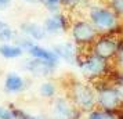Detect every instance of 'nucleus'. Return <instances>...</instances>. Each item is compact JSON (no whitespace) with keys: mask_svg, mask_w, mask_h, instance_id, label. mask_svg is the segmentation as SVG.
I'll return each instance as SVG.
<instances>
[{"mask_svg":"<svg viewBox=\"0 0 123 119\" xmlns=\"http://www.w3.org/2000/svg\"><path fill=\"white\" fill-rule=\"evenodd\" d=\"M57 93V86L53 82H43L40 85V96L46 98H53Z\"/></svg>","mask_w":123,"mask_h":119,"instance_id":"6ab92c4d","label":"nucleus"},{"mask_svg":"<svg viewBox=\"0 0 123 119\" xmlns=\"http://www.w3.org/2000/svg\"><path fill=\"white\" fill-rule=\"evenodd\" d=\"M17 36V32L11 28V25L3 19H0V43H11Z\"/></svg>","mask_w":123,"mask_h":119,"instance_id":"dca6fc26","label":"nucleus"},{"mask_svg":"<svg viewBox=\"0 0 123 119\" xmlns=\"http://www.w3.org/2000/svg\"><path fill=\"white\" fill-rule=\"evenodd\" d=\"M24 1L31 3V4H42L43 3V0H24Z\"/></svg>","mask_w":123,"mask_h":119,"instance_id":"bb28decb","label":"nucleus"},{"mask_svg":"<svg viewBox=\"0 0 123 119\" xmlns=\"http://www.w3.org/2000/svg\"><path fill=\"white\" fill-rule=\"evenodd\" d=\"M0 56L7 60H14L24 56V50L14 43H0Z\"/></svg>","mask_w":123,"mask_h":119,"instance_id":"4468645a","label":"nucleus"},{"mask_svg":"<svg viewBox=\"0 0 123 119\" xmlns=\"http://www.w3.org/2000/svg\"><path fill=\"white\" fill-rule=\"evenodd\" d=\"M95 90V104L105 111H116L123 102V87L104 80L100 86H93Z\"/></svg>","mask_w":123,"mask_h":119,"instance_id":"7ed1b4c3","label":"nucleus"},{"mask_svg":"<svg viewBox=\"0 0 123 119\" xmlns=\"http://www.w3.org/2000/svg\"><path fill=\"white\" fill-rule=\"evenodd\" d=\"M0 119H14L12 111L7 109V108L0 107Z\"/></svg>","mask_w":123,"mask_h":119,"instance_id":"b1692460","label":"nucleus"},{"mask_svg":"<svg viewBox=\"0 0 123 119\" xmlns=\"http://www.w3.org/2000/svg\"><path fill=\"white\" fill-rule=\"evenodd\" d=\"M80 112L78 108L72 107V104L64 97H58L53 102V116L54 119H79Z\"/></svg>","mask_w":123,"mask_h":119,"instance_id":"6e6552de","label":"nucleus"},{"mask_svg":"<svg viewBox=\"0 0 123 119\" xmlns=\"http://www.w3.org/2000/svg\"><path fill=\"white\" fill-rule=\"evenodd\" d=\"M116 118H117V119H123V109L120 111V112L116 113Z\"/></svg>","mask_w":123,"mask_h":119,"instance_id":"cd10ccee","label":"nucleus"},{"mask_svg":"<svg viewBox=\"0 0 123 119\" xmlns=\"http://www.w3.org/2000/svg\"><path fill=\"white\" fill-rule=\"evenodd\" d=\"M24 87H25V80L19 75L11 72V74H8L6 76V80H4L6 91H8V93H18V91L24 90Z\"/></svg>","mask_w":123,"mask_h":119,"instance_id":"ddd939ff","label":"nucleus"},{"mask_svg":"<svg viewBox=\"0 0 123 119\" xmlns=\"http://www.w3.org/2000/svg\"><path fill=\"white\" fill-rule=\"evenodd\" d=\"M12 0H0V11H3V10H7L10 4H11Z\"/></svg>","mask_w":123,"mask_h":119,"instance_id":"393cba45","label":"nucleus"},{"mask_svg":"<svg viewBox=\"0 0 123 119\" xmlns=\"http://www.w3.org/2000/svg\"><path fill=\"white\" fill-rule=\"evenodd\" d=\"M19 32L25 36H28V38H31L35 42H40V40L46 39V36H47L43 25L32 22V21H25V22L19 25Z\"/></svg>","mask_w":123,"mask_h":119,"instance_id":"9b49d317","label":"nucleus"},{"mask_svg":"<svg viewBox=\"0 0 123 119\" xmlns=\"http://www.w3.org/2000/svg\"><path fill=\"white\" fill-rule=\"evenodd\" d=\"M69 94L75 108L79 111H91L95 107V90L93 86L82 82H73L69 87Z\"/></svg>","mask_w":123,"mask_h":119,"instance_id":"39448f33","label":"nucleus"},{"mask_svg":"<svg viewBox=\"0 0 123 119\" xmlns=\"http://www.w3.org/2000/svg\"><path fill=\"white\" fill-rule=\"evenodd\" d=\"M28 54L32 58H37V60H43V61H49L51 64H58L60 58L55 56V53L51 50V49H46V47H42L37 43H35L31 49L28 50Z\"/></svg>","mask_w":123,"mask_h":119,"instance_id":"f8f14e48","label":"nucleus"},{"mask_svg":"<svg viewBox=\"0 0 123 119\" xmlns=\"http://www.w3.org/2000/svg\"><path fill=\"white\" fill-rule=\"evenodd\" d=\"M35 43H36L35 40H32L31 38H28V36H25V35H22V33L21 35L17 33L15 39H14V44H17L18 47H21L24 50V53H28V50L35 44Z\"/></svg>","mask_w":123,"mask_h":119,"instance_id":"a211bd4d","label":"nucleus"},{"mask_svg":"<svg viewBox=\"0 0 123 119\" xmlns=\"http://www.w3.org/2000/svg\"><path fill=\"white\" fill-rule=\"evenodd\" d=\"M71 21L72 18L69 17V13L61 10L58 13H53L46 18L43 22V28L47 36H57V35L65 33L69 31Z\"/></svg>","mask_w":123,"mask_h":119,"instance_id":"0eeeda50","label":"nucleus"},{"mask_svg":"<svg viewBox=\"0 0 123 119\" xmlns=\"http://www.w3.org/2000/svg\"><path fill=\"white\" fill-rule=\"evenodd\" d=\"M87 119H117L116 113L113 111H105V109H91L87 113Z\"/></svg>","mask_w":123,"mask_h":119,"instance_id":"f3484780","label":"nucleus"},{"mask_svg":"<svg viewBox=\"0 0 123 119\" xmlns=\"http://www.w3.org/2000/svg\"><path fill=\"white\" fill-rule=\"evenodd\" d=\"M12 115H14V119H37L36 116H32V115L24 112L21 109H12Z\"/></svg>","mask_w":123,"mask_h":119,"instance_id":"5701e85b","label":"nucleus"},{"mask_svg":"<svg viewBox=\"0 0 123 119\" xmlns=\"http://www.w3.org/2000/svg\"><path fill=\"white\" fill-rule=\"evenodd\" d=\"M51 50L55 53V56L60 60L67 61L68 64H73L76 61V57L79 53V47L73 42H62L53 46Z\"/></svg>","mask_w":123,"mask_h":119,"instance_id":"9d476101","label":"nucleus"},{"mask_svg":"<svg viewBox=\"0 0 123 119\" xmlns=\"http://www.w3.org/2000/svg\"><path fill=\"white\" fill-rule=\"evenodd\" d=\"M119 42H120V38L116 36V35H111V33H102L98 35L97 39L91 43L89 50L95 54V56L101 57L104 60H108L111 61L113 60L117 54V50H119Z\"/></svg>","mask_w":123,"mask_h":119,"instance_id":"423d86ee","label":"nucleus"},{"mask_svg":"<svg viewBox=\"0 0 123 119\" xmlns=\"http://www.w3.org/2000/svg\"><path fill=\"white\" fill-rule=\"evenodd\" d=\"M22 68L24 71H26V72L35 75V76H50L51 74H54L57 65L49 63V61L31 58V60H26L24 63Z\"/></svg>","mask_w":123,"mask_h":119,"instance_id":"1a4fd4ad","label":"nucleus"},{"mask_svg":"<svg viewBox=\"0 0 123 119\" xmlns=\"http://www.w3.org/2000/svg\"><path fill=\"white\" fill-rule=\"evenodd\" d=\"M113 60H115V68L123 72V39H120V42H119V50Z\"/></svg>","mask_w":123,"mask_h":119,"instance_id":"4be33fe9","label":"nucleus"},{"mask_svg":"<svg viewBox=\"0 0 123 119\" xmlns=\"http://www.w3.org/2000/svg\"><path fill=\"white\" fill-rule=\"evenodd\" d=\"M115 85H117V86H120V87H123V72H120V74H119V76H117L116 83H115Z\"/></svg>","mask_w":123,"mask_h":119,"instance_id":"a878e982","label":"nucleus"},{"mask_svg":"<svg viewBox=\"0 0 123 119\" xmlns=\"http://www.w3.org/2000/svg\"><path fill=\"white\" fill-rule=\"evenodd\" d=\"M42 6H44V8L47 11L53 13H58L61 11V0H43Z\"/></svg>","mask_w":123,"mask_h":119,"instance_id":"412c9836","label":"nucleus"},{"mask_svg":"<svg viewBox=\"0 0 123 119\" xmlns=\"http://www.w3.org/2000/svg\"><path fill=\"white\" fill-rule=\"evenodd\" d=\"M91 0H61V10L65 13L78 11L79 8H87Z\"/></svg>","mask_w":123,"mask_h":119,"instance_id":"2eb2a0df","label":"nucleus"},{"mask_svg":"<svg viewBox=\"0 0 123 119\" xmlns=\"http://www.w3.org/2000/svg\"><path fill=\"white\" fill-rule=\"evenodd\" d=\"M69 33L72 42L79 49H90L91 43L100 35L87 18H73L71 21Z\"/></svg>","mask_w":123,"mask_h":119,"instance_id":"20e7f679","label":"nucleus"},{"mask_svg":"<svg viewBox=\"0 0 123 119\" xmlns=\"http://www.w3.org/2000/svg\"><path fill=\"white\" fill-rule=\"evenodd\" d=\"M86 15L100 35L111 33L119 36L123 32V21L106 6L105 1L104 3L90 1V4L86 8Z\"/></svg>","mask_w":123,"mask_h":119,"instance_id":"f257e3e1","label":"nucleus"},{"mask_svg":"<svg viewBox=\"0 0 123 119\" xmlns=\"http://www.w3.org/2000/svg\"><path fill=\"white\" fill-rule=\"evenodd\" d=\"M75 63L78 64L84 78H87L91 82H98L100 79L106 78L113 68V65H111L108 60H104L101 57L95 56L91 51H89V53L79 51Z\"/></svg>","mask_w":123,"mask_h":119,"instance_id":"f03ea898","label":"nucleus"},{"mask_svg":"<svg viewBox=\"0 0 123 119\" xmlns=\"http://www.w3.org/2000/svg\"><path fill=\"white\" fill-rule=\"evenodd\" d=\"M105 4L123 21V0H105Z\"/></svg>","mask_w":123,"mask_h":119,"instance_id":"aec40b11","label":"nucleus"}]
</instances>
